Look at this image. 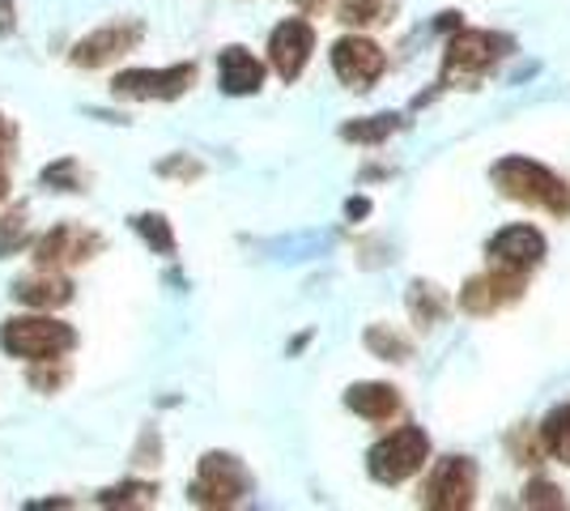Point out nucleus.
Instances as JSON below:
<instances>
[{
  "mask_svg": "<svg viewBox=\"0 0 570 511\" xmlns=\"http://www.w3.org/2000/svg\"><path fill=\"white\" fill-rule=\"evenodd\" d=\"M72 345H77V333H72L65 320L56 316H13L0 324V350L18 363H43V358H65Z\"/></svg>",
  "mask_w": 570,
  "mask_h": 511,
  "instance_id": "nucleus-1",
  "label": "nucleus"
},
{
  "mask_svg": "<svg viewBox=\"0 0 570 511\" xmlns=\"http://www.w3.org/2000/svg\"><path fill=\"white\" fill-rule=\"evenodd\" d=\"M494 184L507 200H520V205H537V209H549L558 218L570 214V193L567 184L553 175L549 167L532 163V158H502L494 167Z\"/></svg>",
  "mask_w": 570,
  "mask_h": 511,
  "instance_id": "nucleus-2",
  "label": "nucleus"
},
{
  "mask_svg": "<svg viewBox=\"0 0 570 511\" xmlns=\"http://www.w3.org/2000/svg\"><path fill=\"white\" fill-rule=\"evenodd\" d=\"M511 51L507 35H490V30H455V39L448 43L443 56V81L439 86H476L481 77L499 65Z\"/></svg>",
  "mask_w": 570,
  "mask_h": 511,
  "instance_id": "nucleus-3",
  "label": "nucleus"
},
{
  "mask_svg": "<svg viewBox=\"0 0 570 511\" xmlns=\"http://www.w3.org/2000/svg\"><path fill=\"white\" fill-rule=\"evenodd\" d=\"M430 461V435L422 426H396L392 435H383L371 456H366V469L380 487H396L404 478L422 473V464Z\"/></svg>",
  "mask_w": 570,
  "mask_h": 511,
  "instance_id": "nucleus-4",
  "label": "nucleus"
},
{
  "mask_svg": "<svg viewBox=\"0 0 570 511\" xmlns=\"http://www.w3.org/2000/svg\"><path fill=\"white\" fill-rule=\"evenodd\" d=\"M252 490V478L238 456L230 452H205L200 469H196V482H191L188 499L196 508H238Z\"/></svg>",
  "mask_w": 570,
  "mask_h": 511,
  "instance_id": "nucleus-5",
  "label": "nucleus"
},
{
  "mask_svg": "<svg viewBox=\"0 0 570 511\" xmlns=\"http://www.w3.org/2000/svg\"><path fill=\"white\" fill-rule=\"evenodd\" d=\"M196 81V65H170V69H124L111 81V95L124 102H170L184 98Z\"/></svg>",
  "mask_w": 570,
  "mask_h": 511,
  "instance_id": "nucleus-6",
  "label": "nucleus"
},
{
  "mask_svg": "<svg viewBox=\"0 0 570 511\" xmlns=\"http://www.w3.org/2000/svg\"><path fill=\"white\" fill-rule=\"evenodd\" d=\"M35 252V265L39 268H69V265H86L90 256L102 252V235L90 230V226H77V222H60V226H51L43 239H35L30 244Z\"/></svg>",
  "mask_w": 570,
  "mask_h": 511,
  "instance_id": "nucleus-7",
  "label": "nucleus"
},
{
  "mask_svg": "<svg viewBox=\"0 0 570 511\" xmlns=\"http://www.w3.org/2000/svg\"><path fill=\"white\" fill-rule=\"evenodd\" d=\"M476 499V464L469 456H448L434 464L426 490H422V508L434 511H464Z\"/></svg>",
  "mask_w": 570,
  "mask_h": 511,
  "instance_id": "nucleus-8",
  "label": "nucleus"
},
{
  "mask_svg": "<svg viewBox=\"0 0 570 511\" xmlns=\"http://www.w3.org/2000/svg\"><path fill=\"white\" fill-rule=\"evenodd\" d=\"M145 39V26L141 22H107L90 30L77 48L69 51V60L77 69H102V65H116L119 56L137 51Z\"/></svg>",
  "mask_w": 570,
  "mask_h": 511,
  "instance_id": "nucleus-9",
  "label": "nucleus"
},
{
  "mask_svg": "<svg viewBox=\"0 0 570 511\" xmlns=\"http://www.w3.org/2000/svg\"><path fill=\"white\" fill-rule=\"evenodd\" d=\"M523 277L528 273H515V268H490L481 277H469L460 291V307L469 316H494L507 303L523 298Z\"/></svg>",
  "mask_w": 570,
  "mask_h": 511,
  "instance_id": "nucleus-10",
  "label": "nucleus"
},
{
  "mask_svg": "<svg viewBox=\"0 0 570 511\" xmlns=\"http://www.w3.org/2000/svg\"><path fill=\"white\" fill-rule=\"evenodd\" d=\"M311 51H315V26L307 18H285L268 35V65L282 81H298V73L307 69Z\"/></svg>",
  "mask_w": 570,
  "mask_h": 511,
  "instance_id": "nucleus-11",
  "label": "nucleus"
},
{
  "mask_svg": "<svg viewBox=\"0 0 570 511\" xmlns=\"http://www.w3.org/2000/svg\"><path fill=\"white\" fill-rule=\"evenodd\" d=\"M383 51L380 43L362 39V35H345L333 43V73L350 86V90H371L383 73Z\"/></svg>",
  "mask_w": 570,
  "mask_h": 511,
  "instance_id": "nucleus-12",
  "label": "nucleus"
},
{
  "mask_svg": "<svg viewBox=\"0 0 570 511\" xmlns=\"http://www.w3.org/2000/svg\"><path fill=\"white\" fill-rule=\"evenodd\" d=\"M485 256L494 268H515V273H528L546 261V235L537 226H507L499 230L490 244H485Z\"/></svg>",
  "mask_w": 570,
  "mask_h": 511,
  "instance_id": "nucleus-13",
  "label": "nucleus"
},
{
  "mask_svg": "<svg viewBox=\"0 0 570 511\" xmlns=\"http://www.w3.org/2000/svg\"><path fill=\"white\" fill-rule=\"evenodd\" d=\"M217 81L230 98H247L264 86V65L247 48H222L217 56Z\"/></svg>",
  "mask_w": 570,
  "mask_h": 511,
  "instance_id": "nucleus-14",
  "label": "nucleus"
},
{
  "mask_svg": "<svg viewBox=\"0 0 570 511\" xmlns=\"http://www.w3.org/2000/svg\"><path fill=\"white\" fill-rule=\"evenodd\" d=\"M13 298L30 307V312H43V307H65L72 298V282L56 268H39L35 277H22L13 282Z\"/></svg>",
  "mask_w": 570,
  "mask_h": 511,
  "instance_id": "nucleus-15",
  "label": "nucleus"
},
{
  "mask_svg": "<svg viewBox=\"0 0 570 511\" xmlns=\"http://www.w3.org/2000/svg\"><path fill=\"white\" fill-rule=\"evenodd\" d=\"M345 405L366 422H387L392 414H401V396L392 384H354L345 392Z\"/></svg>",
  "mask_w": 570,
  "mask_h": 511,
  "instance_id": "nucleus-16",
  "label": "nucleus"
},
{
  "mask_svg": "<svg viewBox=\"0 0 570 511\" xmlns=\"http://www.w3.org/2000/svg\"><path fill=\"white\" fill-rule=\"evenodd\" d=\"M448 307H452V298L439 291V286H430V282H413L409 286V312L417 320V328L439 324V320L448 316Z\"/></svg>",
  "mask_w": 570,
  "mask_h": 511,
  "instance_id": "nucleus-17",
  "label": "nucleus"
},
{
  "mask_svg": "<svg viewBox=\"0 0 570 511\" xmlns=\"http://www.w3.org/2000/svg\"><path fill=\"white\" fill-rule=\"evenodd\" d=\"M396 13V0H341L336 4V18L345 26H383L392 22Z\"/></svg>",
  "mask_w": 570,
  "mask_h": 511,
  "instance_id": "nucleus-18",
  "label": "nucleus"
},
{
  "mask_svg": "<svg viewBox=\"0 0 570 511\" xmlns=\"http://www.w3.org/2000/svg\"><path fill=\"white\" fill-rule=\"evenodd\" d=\"M541 443L553 461L570 464V405H558L549 410L546 422H541Z\"/></svg>",
  "mask_w": 570,
  "mask_h": 511,
  "instance_id": "nucleus-19",
  "label": "nucleus"
},
{
  "mask_svg": "<svg viewBox=\"0 0 570 511\" xmlns=\"http://www.w3.org/2000/svg\"><path fill=\"white\" fill-rule=\"evenodd\" d=\"M132 230L141 235L149 252H158V256H175V230H170V222L163 214H132Z\"/></svg>",
  "mask_w": 570,
  "mask_h": 511,
  "instance_id": "nucleus-20",
  "label": "nucleus"
},
{
  "mask_svg": "<svg viewBox=\"0 0 570 511\" xmlns=\"http://www.w3.org/2000/svg\"><path fill=\"white\" fill-rule=\"evenodd\" d=\"M396 128H401V116H366V120L345 124L341 137H345V141H357V146H380Z\"/></svg>",
  "mask_w": 570,
  "mask_h": 511,
  "instance_id": "nucleus-21",
  "label": "nucleus"
},
{
  "mask_svg": "<svg viewBox=\"0 0 570 511\" xmlns=\"http://www.w3.org/2000/svg\"><path fill=\"white\" fill-rule=\"evenodd\" d=\"M154 499H158V487H149V482H124V487L102 490L95 503L98 508H154Z\"/></svg>",
  "mask_w": 570,
  "mask_h": 511,
  "instance_id": "nucleus-22",
  "label": "nucleus"
},
{
  "mask_svg": "<svg viewBox=\"0 0 570 511\" xmlns=\"http://www.w3.org/2000/svg\"><path fill=\"white\" fill-rule=\"evenodd\" d=\"M43 188L51 193H81L86 188V170L77 158H56L51 167H43Z\"/></svg>",
  "mask_w": 570,
  "mask_h": 511,
  "instance_id": "nucleus-23",
  "label": "nucleus"
},
{
  "mask_svg": "<svg viewBox=\"0 0 570 511\" xmlns=\"http://www.w3.org/2000/svg\"><path fill=\"white\" fill-rule=\"evenodd\" d=\"M366 345H371L380 358H392V363H404V358H409V341L396 337V333H392V328H383V324L366 328Z\"/></svg>",
  "mask_w": 570,
  "mask_h": 511,
  "instance_id": "nucleus-24",
  "label": "nucleus"
},
{
  "mask_svg": "<svg viewBox=\"0 0 570 511\" xmlns=\"http://www.w3.org/2000/svg\"><path fill=\"white\" fill-rule=\"evenodd\" d=\"M30 244V235H26V209L18 205L13 214H4L0 218V256L4 252H18V247Z\"/></svg>",
  "mask_w": 570,
  "mask_h": 511,
  "instance_id": "nucleus-25",
  "label": "nucleus"
},
{
  "mask_svg": "<svg viewBox=\"0 0 570 511\" xmlns=\"http://www.w3.org/2000/svg\"><path fill=\"white\" fill-rule=\"evenodd\" d=\"M562 503H567V499H562V490L541 482V478L523 490V508H562Z\"/></svg>",
  "mask_w": 570,
  "mask_h": 511,
  "instance_id": "nucleus-26",
  "label": "nucleus"
},
{
  "mask_svg": "<svg viewBox=\"0 0 570 511\" xmlns=\"http://www.w3.org/2000/svg\"><path fill=\"white\" fill-rule=\"evenodd\" d=\"M200 163H191V158H184V154H175V158H163L158 163V175H170V179H196L200 175Z\"/></svg>",
  "mask_w": 570,
  "mask_h": 511,
  "instance_id": "nucleus-27",
  "label": "nucleus"
},
{
  "mask_svg": "<svg viewBox=\"0 0 570 511\" xmlns=\"http://www.w3.org/2000/svg\"><path fill=\"white\" fill-rule=\"evenodd\" d=\"M18 30V13H13V0H0V35H13Z\"/></svg>",
  "mask_w": 570,
  "mask_h": 511,
  "instance_id": "nucleus-28",
  "label": "nucleus"
},
{
  "mask_svg": "<svg viewBox=\"0 0 570 511\" xmlns=\"http://www.w3.org/2000/svg\"><path fill=\"white\" fill-rule=\"evenodd\" d=\"M345 214H350V218H366V214H371V205L357 196V200H350V205H345Z\"/></svg>",
  "mask_w": 570,
  "mask_h": 511,
  "instance_id": "nucleus-29",
  "label": "nucleus"
},
{
  "mask_svg": "<svg viewBox=\"0 0 570 511\" xmlns=\"http://www.w3.org/2000/svg\"><path fill=\"white\" fill-rule=\"evenodd\" d=\"M294 4H298L303 13H320V4H324V0H294Z\"/></svg>",
  "mask_w": 570,
  "mask_h": 511,
  "instance_id": "nucleus-30",
  "label": "nucleus"
},
{
  "mask_svg": "<svg viewBox=\"0 0 570 511\" xmlns=\"http://www.w3.org/2000/svg\"><path fill=\"white\" fill-rule=\"evenodd\" d=\"M4 141H13V128L0 120V146H4Z\"/></svg>",
  "mask_w": 570,
  "mask_h": 511,
  "instance_id": "nucleus-31",
  "label": "nucleus"
},
{
  "mask_svg": "<svg viewBox=\"0 0 570 511\" xmlns=\"http://www.w3.org/2000/svg\"><path fill=\"white\" fill-rule=\"evenodd\" d=\"M9 196V175H4V167H0V200Z\"/></svg>",
  "mask_w": 570,
  "mask_h": 511,
  "instance_id": "nucleus-32",
  "label": "nucleus"
}]
</instances>
